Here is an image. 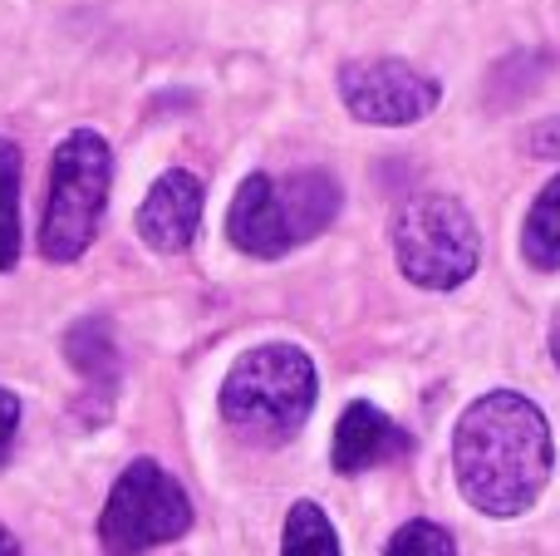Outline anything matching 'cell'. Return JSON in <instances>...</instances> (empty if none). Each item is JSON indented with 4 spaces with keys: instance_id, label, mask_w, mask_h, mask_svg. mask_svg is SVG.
Here are the masks:
<instances>
[{
    "instance_id": "cell-1",
    "label": "cell",
    "mask_w": 560,
    "mask_h": 556,
    "mask_svg": "<svg viewBox=\"0 0 560 556\" xmlns=\"http://www.w3.org/2000/svg\"><path fill=\"white\" fill-rule=\"evenodd\" d=\"M457 488L487 518H516L551 483L556 443L551 424L526 394L497 390L467 404L453 433Z\"/></svg>"
},
{
    "instance_id": "cell-2",
    "label": "cell",
    "mask_w": 560,
    "mask_h": 556,
    "mask_svg": "<svg viewBox=\"0 0 560 556\" xmlns=\"http://www.w3.org/2000/svg\"><path fill=\"white\" fill-rule=\"evenodd\" d=\"M319 399V374L300 345H256L226 370L222 380V419L252 449H280L305 429L310 409Z\"/></svg>"
},
{
    "instance_id": "cell-3",
    "label": "cell",
    "mask_w": 560,
    "mask_h": 556,
    "mask_svg": "<svg viewBox=\"0 0 560 556\" xmlns=\"http://www.w3.org/2000/svg\"><path fill=\"white\" fill-rule=\"evenodd\" d=\"M339 202H345V193L325 167H300L285 177L252 173L226 207V236L236 252L256 256V262H276V256L315 242L339 217Z\"/></svg>"
},
{
    "instance_id": "cell-4",
    "label": "cell",
    "mask_w": 560,
    "mask_h": 556,
    "mask_svg": "<svg viewBox=\"0 0 560 556\" xmlns=\"http://www.w3.org/2000/svg\"><path fill=\"white\" fill-rule=\"evenodd\" d=\"M108 187H114L108 143L94 128H74L55 148V163H49V197H45V217H39V256L45 262L55 266L79 262L94 246L108 207Z\"/></svg>"
},
{
    "instance_id": "cell-5",
    "label": "cell",
    "mask_w": 560,
    "mask_h": 556,
    "mask_svg": "<svg viewBox=\"0 0 560 556\" xmlns=\"http://www.w3.org/2000/svg\"><path fill=\"white\" fill-rule=\"evenodd\" d=\"M398 271L423 291H453L482 262V236L467 207L447 193H418L394 217Z\"/></svg>"
},
{
    "instance_id": "cell-6",
    "label": "cell",
    "mask_w": 560,
    "mask_h": 556,
    "mask_svg": "<svg viewBox=\"0 0 560 556\" xmlns=\"http://www.w3.org/2000/svg\"><path fill=\"white\" fill-rule=\"evenodd\" d=\"M192 532V498L158 459H133L114 478L104 512H98V542L114 556H138L148 547Z\"/></svg>"
},
{
    "instance_id": "cell-7",
    "label": "cell",
    "mask_w": 560,
    "mask_h": 556,
    "mask_svg": "<svg viewBox=\"0 0 560 556\" xmlns=\"http://www.w3.org/2000/svg\"><path fill=\"white\" fill-rule=\"evenodd\" d=\"M339 99L359 124L408 128L428 118L443 99V84L404 59H354L339 69Z\"/></svg>"
},
{
    "instance_id": "cell-8",
    "label": "cell",
    "mask_w": 560,
    "mask_h": 556,
    "mask_svg": "<svg viewBox=\"0 0 560 556\" xmlns=\"http://www.w3.org/2000/svg\"><path fill=\"white\" fill-rule=\"evenodd\" d=\"M202 202H207L202 177H192L187 167H167V173L148 187V197L138 202V217H133L148 252H163V256L187 252L197 227H202Z\"/></svg>"
},
{
    "instance_id": "cell-9",
    "label": "cell",
    "mask_w": 560,
    "mask_h": 556,
    "mask_svg": "<svg viewBox=\"0 0 560 556\" xmlns=\"http://www.w3.org/2000/svg\"><path fill=\"white\" fill-rule=\"evenodd\" d=\"M413 453L408 429H398L384 409H374L369 399H354L335 424V443H329V463L335 473H364L378 463H394Z\"/></svg>"
},
{
    "instance_id": "cell-10",
    "label": "cell",
    "mask_w": 560,
    "mask_h": 556,
    "mask_svg": "<svg viewBox=\"0 0 560 556\" xmlns=\"http://www.w3.org/2000/svg\"><path fill=\"white\" fill-rule=\"evenodd\" d=\"M65 360L84 374L89 384L108 390L118 380V340H114V325L104 315H84L65 331Z\"/></svg>"
},
{
    "instance_id": "cell-11",
    "label": "cell",
    "mask_w": 560,
    "mask_h": 556,
    "mask_svg": "<svg viewBox=\"0 0 560 556\" xmlns=\"http://www.w3.org/2000/svg\"><path fill=\"white\" fill-rule=\"evenodd\" d=\"M522 252L536 271H560V177L541 187L522 227Z\"/></svg>"
},
{
    "instance_id": "cell-12",
    "label": "cell",
    "mask_w": 560,
    "mask_h": 556,
    "mask_svg": "<svg viewBox=\"0 0 560 556\" xmlns=\"http://www.w3.org/2000/svg\"><path fill=\"white\" fill-rule=\"evenodd\" d=\"M280 556H339L335 522L325 518L319 502H295L285 512V537H280Z\"/></svg>"
},
{
    "instance_id": "cell-13",
    "label": "cell",
    "mask_w": 560,
    "mask_h": 556,
    "mask_svg": "<svg viewBox=\"0 0 560 556\" xmlns=\"http://www.w3.org/2000/svg\"><path fill=\"white\" fill-rule=\"evenodd\" d=\"M20 262V148L0 138V271Z\"/></svg>"
},
{
    "instance_id": "cell-14",
    "label": "cell",
    "mask_w": 560,
    "mask_h": 556,
    "mask_svg": "<svg viewBox=\"0 0 560 556\" xmlns=\"http://www.w3.org/2000/svg\"><path fill=\"white\" fill-rule=\"evenodd\" d=\"M384 556H457L453 547V532L438 528V522H404V528L394 532V542H388Z\"/></svg>"
},
{
    "instance_id": "cell-15",
    "label": "cell",
    "mask_w": 560,
    "mask_h": 556,
    "mask_svg": "<svg viewBox=\"0 0 560 556\" xmlns=\"http://www.w3.org/2000/svg\"><path fill=\"white\" fill-rule=\"evenodd\" d=\"M15 429H20V394H10L0 384V463L10 459V443H15Z\"/></svg>"
},
{
    "instance_id": "cell-16",
    "label": "cell",
    "mask_w": 560,
    "mask_h": 556,
    "mask_svg": "<svg viewBox=\"0 0 560 556\" xmlns=\"http://www.w3.org/2000/svg\"><path fill=\"white\" fill-rule=\"evenodd\" d=\"M532 148H536L541 158H556V153H560V118H551V124L536 128V134H532Z\"/></svg>"
},
{
    "instance_id": "cell-17",
    "label": "cell",
    "mask_w": 560,
    "mask_h": 556,
    "mask_svg": "<svg viewBox=\"0 0 560 556\" xmlns=\"http://www.w3.org/2000/svg\"><path fill=\"white\" fill-rule=\"evenodd\" d=\"M0 556H20V542H15L10 528H0Z\"/></svg>"
},
{
    "instance_id": "cell-18",
    "label": "cell",
    "mask_w": 560,
    "mask_h": 556,
    "mask_svg": "<svg viewBox=\"0 0 560 556\" xmlns=\"http://www.w3.org/2000/svg\"><path fill=\"white\" fill-rule=\"evenodd\" d=\"M551 360L560 364V315H556V325H551Z\"/></svg>"
}]
</instances>
